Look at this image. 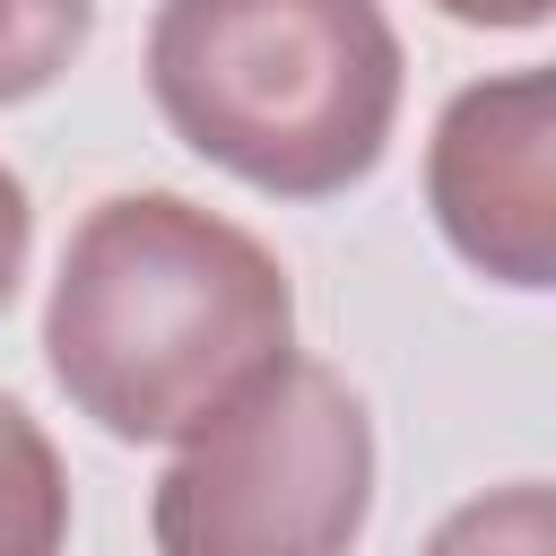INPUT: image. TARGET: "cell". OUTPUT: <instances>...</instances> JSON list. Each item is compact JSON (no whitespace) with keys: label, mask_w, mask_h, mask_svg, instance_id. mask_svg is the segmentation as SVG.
<instances>
[{"label":"cell","mask_w":556,"mask_h":556,"mask_svg":"<svg viewBox=\"0 0 556 556\" xmlns=\"http://www.w3.org/2000/svg\"><path fill=\"white\" fill-rule=\"evenodd\" d=\"M96 35V0H0V104L43 96Z\"/></svg>","instance_id":"52a82bcc"},{"label":"cell","mask_w":556,"mask_h":556,"mask_svg":"<svg viewBox=\"0 0 556 556\" xmlns=\"http://www.w3.org/2000/svg\"><path fill=\"white\" fill-rule=\"evenodd\" d=\"M374 513V417L321 356H278L200 417L156 495V556H348Z\"/></svg>","instance_id":"3957f363"},{"label":"cell","mask_w":556,"mask_h":556,"mask_svg":"<svg viewBox=\"0 0 556 556\" xmlns=\"http://www.w3.org/2000/svg\"><path fill=\"white\" fill-rule=\"evenodd\" d=\"M426 556H556V495H547V478H513V486H486V495L452 504L434 521Z\"/></svg>","instance_id":"8992f818"},{"label":"cell","mask_w":556,"mask_h":556,"mask_svg":"<svg viewBox=\"0 0 556 556\" xmlns=\"http://www.w3.org/2000/svg\"><path fill=\"white\" fill-rule=\"evenodd\" d=\"M452 26H486V35H530L556 17V0H434Z\"/></svg>","instance_id":"9c48e42d"},{"label":"cell","mask_w":556,"mask_h":556,"mask_svg":"<svg viewBox=\"0 0 556 556\" xmlns=\"http://www.w3.org/2000/svg\"><path fill=\"white\" fill-rule=\"evenodd\" d=\"M382 0H156L148 96L165 130L269 200H339L400 122Z\"/></svg>","instance_id":"7a4b0ae2"},{"label":"cell","mask_w":556,"mask_h":556,"mask_svg":"<svg viewBox=\"0 0 556 556\" xmlns=\"http://www.w3.org/2000/svg\"><path fill=\"white\" fill-rule=\"evenodd\" d=\"M426 208L478 278L513 295L556 287V70L469 78L434 113Z\"/></svg>","instance_id":"277c9868"},{"label":"cell","mask_w":556,"mask_h":556,"mask_svg":"<svg viewBox=\"0 0 556 556\" xmlns=\"http://www.w3.org/2000/svg\"><path fill=\"white\" fill-rule=\"evenodd\" d=\"M70 547V469L26 400L0 391V556H61Z\"/></svg>","instance_id":"5b68a950"},{"label":"cell","mask_w":556,"mask_h":556,"mask_svg":"<svg viewBox=\"0 0 556 556\" xmlns=\"http://www.w3.org/2000/svg\"><path fill=\"white\" fill-rule=\"evenodd\" d=\"M26 252H35V200H26V182L0 165V313H9L17 278H26Z\"/></svg>","instance_id":"ba28073f"},{"label":"cell","mask_w":556,"mask_h":556,"mask_svg":"<svg viewBox=\"0 0 556 556\" xmlns=\"http://www.w3.org/2000/svg\"><path fill=\"white\" fill-rule=\"evenodd\" d=\"M287 348L295 287L252 226L182 191H113L70 226L43 365L113 443H182Z\"/></svg>","instance_id":"6da1fadb"}]
</instances>
